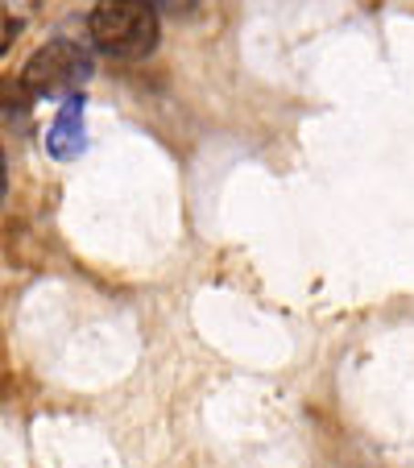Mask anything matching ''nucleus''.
<instances>
[{
    "mask_svg": "<svg viewBox=\"0 0 414 468\" xmlns=\"http://www.w3.org/2000/svg\"><path fill=\"white\" fill-rule=\"evenodd\" d=\"M88 34L100 54L137 62L158 50L162 21L150 0H100L88 17Z\"/></svg>",
    "mask_w": 414,
    "mask_h": 468,
    "instance_id": "nucleus-1",
    "label": "nucleus"
},
{
    "mask_svg": "<svg viewBox=\"0 0 414 468\" xmlns=\"http://www.w3.org/2000/svg\"><path fill=\"white\" fill-rule=\"evenodd\" d=\"M91 80V54L83 50L80 42H58L42 46L34 58L26 62V71H21V88L29 91V100H67L75 91H83V83Z\"/></svg>",
    "mask_w": 414,
    "mask_h": 468,
    "instance_id": "nucleus-2",
    "label": "nucleus"
},
{
    "mask_svg": "<svg viewBox=\"0 0 414 468\" xmlns=\"http://www.w3.org/2000/svg\"><path fill=\"white\" fill-rule=\"evenodd\" d=\"M83 108H88L83 91H75V96L62 100L58 116H54L50 133H46V154H50V158L71 162L88 150V137H83Z\"/></svg>",
    "mask_w": 414,
    "mask_h": 468,
    "instance_id": "nucleus-3",
    "label": "nucleus"
},
{
    "mask_svg": "<svg viewBox=\"0 0 414 468\" xmlns=\"http://www.w3.org/2000/svg\"><path fill=\"white\" fill-rule=\"evenodd\" d=\"M0 9L9 13V17H13V21H26V17H29V13H34V9H37V0H0Z\"/></svg>",
    "mask_w": 414,
    "mask_h": 468,
    "instance_id": "nucleus-4",
    "label": "nucleus"
},
{
    "mask_svg": "<svg viewBox=\"0 0 414 468\" xmlns=\"http://www.w3.org/2000/svg\"><path fill=\"white\" fill-rule=\"evenodd\" d=\"M17 26H21V21H13L9 13L0 9V58H5V50L13 46V34H17Z\"/></svg>",
    "mask_w": 414,
    "mask_h": 468,
    "instance_id": "nucleus-5",
    "label": "nucleus"
},
{
    "mask_svg": "<svg viewBox=\"0 0 414 468\" xmlns=\"http://www.w3.org/2000/svg\"><path fill=\"white\" fill-rule=\"evenodd\" d=\"M5 186H9V170H5V154H0V199H5Z\"/></svg>",
    "mask_w": 414,
    "mask_h": 468,
    "instance_id": "nucleus-6",
    "label": "nucleus"
}]
</instances>
